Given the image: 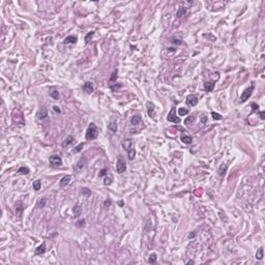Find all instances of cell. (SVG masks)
Wrapping results in <instances>:
<instances>
[{
	"label": "cell",
	"mask_w": 265,
	"mask_h": 265,
	"mask_svg": "<svg viewBox=\"0 0 265 265\" xmlns=\"http://www.w3.org/2000/svg\"><path fill=\"white\" fill-rule=\"evenodd\" d=\"M97 134H98V130L97 127L94 123H90L87 127V131H86V140L90 141V140H94L96 137H97Z\"/></svg>",
	"instance_id": "cell-1"
},
{
	"label": "cell",
	"mask_w": 265,
	"mask_h": 265,
	"mask_svg": "<svg viewBox=\"0 0 265 265\" xmlns=\"http://www.w3.org/2000/svg\"><path fill=\"white\" fill-rule=\"evenodd\" d=\"M126 170V161L123 155H118L116 162V171L118 174H122Z\"/></svg>",
	"instance_id": "cell-2"
},
{
	"label": "cell",
	"mask_w": 265,
	"mask_h": 265,
	"mask_svg": "<svg viewBox=\"0 0 265 265\" xmlns=\"http://www.w3.org/2000/svg\"><path fill=\"white\" fill-rule=\"evenodd\" d=\"M49 162H50V165L52 167H54V168H58V167L62 166V160H61L60 156L57 155V154L51 155L49 157Z\"/></svg>",
	"instance_id": "cell-3"
},
{
	"label": "cell",
	"mask_w": 265,
	"mask_h": 265,
	"mask_svg": "<svg viewBox=\"0 0 265 265\" xmlns=\"http://www.w3.org/2000/svg\"><path fill=\"white\" fill-rule=\"evenodd\" d=\"M168 121L173 122V123H179L180 122V118L176 116V108H172L170 110V112L167 116Z\"/></svg>",
	"instance_id": "cell-4"
},
{
	"label": "cell",
	"mask_w": 265,
	"mask_h": 265,
	"mask_svg": "<svg viewBox=\"0 0 265 265\" xmlns=\"http://www.w3.org/2000/svg\"><path fill=\"white\" fill-rule=\"evenodd\" d=\"M254 91V86H250L249 88H246L240 95V102H245L252 95V93Z\"/></svg>",
	"instance_id": "cell-5"
},
{
	"label": "cell",
	"mask_w": 265,
	"mask_h": 265,
	"mask_svg": "<svg viewBox=\"0 0 265 265\" xmlns=\"http://www.w3.org/2000/svg\"><path fill=\"white\" fill-rule=\"evenodd\" d=\"M198 96L197 95H195V94H190L189 96L186 97V100H185V102H186V105L187 106H190V107H194V106H196L198 104Z\"/></svg>",
	"instance_id": "cell-6"
},
{
	"label": "cell",
	"mask_w": 265,
	"mask_h": 265,
	"mask_svg": "<svg viewBox=\"0 0 265 265\" xmlns=\"http://www.w3.org/2000/svg\"><path fill=\"white\" fill-rule=\"evenodd\" d=\"M215 86H216V81H213V80H209V81H206L204 83V89L206 92L212 91Z\"/></svg>",
	"instance_id": "cell-7"
},
{
	"label": "cell",
	"mask_w": 265,
	"mask_h": 265,
	"mask_svg": "<svg viewBox=\"0 0 265 265\" xmlns=\"http://www.w3.org/2000/svg\"><path fill=\"white\" fill-rule=\"evenodd\" d=\"M146 107H147V113H148V115H149L151 118H153V117H154L155 106L153 105V102H151V101H147V102H146Z\"/></svg>",
	"instance_id": "cell-8"
},
{
	"label": "cell",
	"mask_w": 265,
	"mask_h": 265,
	"mask_svg": "<svg viewBox=\"0 0 265 265\" xmlns=\"http://www.w3.org/2000/svg\"><path fill=\"white\" fill-rule=\"evenodd\" d=\"M48 117V110L45 107H41V109L37 112V118L39 120H44Z\"/></svg>",
	"instance_id": "cell-9"
},
{
	"label": "cell",
	"mask_w": 265,
	"mask_h": 265,
	"mask_svg": "<svg viewBox=\"0 0 265 265\" xmlns=\"http://www.w3.org/2000/svg\"><path fill=\"white\" fill-rule=\"evenodd\" d=\"M71 179H72V176L71 175H65V176H63L61 179H60V186L61 187H64V186H66L68 183L71 182Z\"/></svg>",
	"instance_id": "cell-10"
},
{
	"label": "cell",
	"mask_w": 265,
	"mask_h": 265,
	"mask_svg": "<svg viewBox=\"0 0 265 265\" xmlns=\"http://www.w3.org/2000/svg\"><path fill=\"white\" fill-rule=\"evenodd\" d=\"M83 89H84V91H86L87 93H92V91H93V85H92V83L90 82V81H87V82H85L84 83V85H83Z\"/></svg>",
	"instance_id": "cell-11"
},
{
	"label": "cell",
	"mask_w": 265,
	"mask_h": 265,
	"mask_svg": "<svg viewBox=\"0 0 265 265\" xmlns=\"http://www.w3.org/2000/svg\"><path fill=\"white\" fill-rule=\"evenodd\" d=\"M86 166H87V160L85 158V157L80 158L79 162L76 165V167H77V169H78V170H82V169H84Z\"/></svg>",
	"instance_id": "cell-12"
},
{
	"label": "cell",
	"mask_w": 265,
	"mask_h": 265,
	"mask_svg": "<svg viewBox=\"0 0 265 265\" xmlns=\"http://www.w3.org/2000/svg\"><path fill=\"white\" fill-rule=\"evenodd\" d=\"M108 131L110 132L111 135H113L117 132V123L116 121H111L109 124H108Z\"/></svg>",
	"instance_id": "cell-13"
},
{
	"label": "cell",
	"mask_w": 265,
	"mask_h": 265,
	"mask_svg": "<svg viewBox=\"0 0 265 265\" xmlns=\"http://www.w3.org/2000/svg\"><path fill=\"white\" fill-rule=\"evenodd\" d=\"M77 41H78V37L75 36V35H70V36L65 37L63 40L64 44H73V45H75Z\"/></svg>",
	"instance_id": "cell-14"
},
{
	"label": "cell",
	"mask_w": 265,
	"mask_h": 265,
	"mask_svg": "<svg viewBox=\"0 0 265 265\" xmlns=\"http://www.w3.org/2000/svg\"><path fill=\"white\" fill-rule=\"evenodd\" d=\"M24 210V205L21 201H18L16 203V212H17V215H18L19 217H21L22 215V212Z\"/></svg>",
	"instance_id": "cell-15"
},
{
	"label": "cell",
	"mask_w": 265,
	"mask_h": 265,
	"mask_svg": "<svg viewBox=\"0 0 265 265\" xmlns=\"http://www.w3.org/2000/svg\"><path fill=\"white\" fill-rule=\"evenodd\" d=\"M73 213H74V217L75 218H79L82 215V207H81V205L78 204V205H76V206H74Z\"/></svg>",
	"instance_id": "cell-16"
},
{
	"label": "cell",
	"mask_w": 265,
	"mask_h": 265,
	"mask_svg": "<svg viewBox=\"0 0 265 265\" xmlns=\"http://www.w3.org/2000/svg\"><path fill=\"white\" fill-rule=\"evenodd\" d=\"M46 252V243L45 242H42L37 249H35V255H42V254H45Z\"/></svg>",
	"instance_id": "cell-17"
},
{
	"label": "cell",
	"mask_w": 265,
	"mask_h": 265,
	"mask_svg": "<svg viewBox=\"0 0 265 265\" xmlns=\"http://www.w3.org/2000/svg\"><path fill=\"white\" fill-rule=\"evenodd\" d=\"M133 146V142H132V140L131 139H125V140H123L122 141V147L127 151L129 150L131 147Z\"/></svg>",
	"instance_id": "cell-18"
},
{
	"label": "cell",
	"mask_w": 265,
	"mask_h": 265,
	"mask_svg": "<svg viewBox=\"0 0 265 265\" xmlns=\"http://www.w3.org/2000/svg\"><path fill=\"white\" fill-rule=\"evenodd\" d=\"M181 141L184 143V144H186V145H189V144H192V142H193V138L191 136H186V135H181Z\"/></svg>",
	"instance_id": "cell-19"
},
{
	"label": "cell",
	"mask_w": 265,
	"mask_h": 265,
	"mask_svg": "<svg viewBox=\"0 0 265 265\" xmlns=\"http://www.w3.org/2000/svg\"><path fill=\"white\" fill-rule=\"evenodd\" d=\"M73 141H74V137H73V136H67L66 138L63 140V142H62V147H66V146H68L70 144L73 143Z\"/></svg>",
	"instance_id": "cell-20"
},
{
	"label": "cell",
	"mask_w": 265,
	"mask_h": 265,
	"mask_svg": "<svg viewBox=\"0 0 265 265\" xmlns=\"http://www.w3.org/2000/svg\"><path fill=\"white\" fill-rule=\"evenodd\" d=\"M47 202H48V199H47V198H41V199H39V200L37 201L36 206H37L38 208H44V207L46 206Z\"/></svg>",
	"instance_id": "cell-21"
},
{
	"label": "cell",
	"mask_w": 265,
	"mask_h": 265,
	"mask_svg": "<svg viewBox=\"0 0 265 265\" xmlns=\"http://www.w3.org/2000/svg\"><path fill=\"white\" fill-rule=\"evenodd\" d=\"M127 155H129L130 160H134L136 156V149L134 148V146H132L129 150H127Z\"/></svg>",
	"instance_id": "cell-22"
},
{
	"label": "cell",
	"mask_w": 265,
	"mask_h": 265,
	"mask_svg": "<svg viewBox=\"0 0 265 265\" xmlns=\"http://www.w3.org/2000/svg\"><path fill=\"white\" fill-rule=\"evenodd\" d=\"M140 122H141V117L138 116V115L133 116V118L131 119V123H132L133 125H138Z\"/></svg>",
	"instance_id": "cell-23"
},
{
	"label": "cell",
	"mask_w": 265,
	"mask_h": 265,
	"mask_svg": "<svg viewBox=\"0 0 265 265\" xmlns=\"http://www.w3.org/2000/svg\"><path fill=\"white\" fill-rule=\"evenodd\" d=\"M195 118H196L195 115H191V116H189V117H187V118L185 119V120H184V124H185V125H191L192 123H194Z\"/></svg>",
	"instance_id": "cell-24"
},
{
	"label": "cell",
	"mask_w": 265,
	"mask_h": 265,
	"mask_svg": "<svg viewBox=\"0 0 265 265\" xmlns=\"http://www.w3.org/2000/svg\"><path fill=\"white\" fill-rule=\"evenodd\" d=\"M227 166L226 165H222L221 167H220V169H219V174H220V176H225V174H226V172H227Z\"/></svg>",
	"instance_id": "cell-25"
},
{
	"label": "cell",
	"mask_w": 265,
	"mask_h": 265,
	"mask_svg": "<svg viewBox=\"0 0 265 265\" xmlns=\"http://www.w3.org/2000/svg\"><path fill=\"white\" fill-rule=\"evenodd\" d=\"M185 14H186V8H184V7H180V8H178L176 16L178 17V18H181V17H183Z\"/></svg>",
	"instance_id": "cell-26"
},
{
	"label": "cell",
	"mask_w": 265,
	"mask_h": 265,
	"mask_svg": "<svg viewBox=\"0 0 265 265\" xmlns=\"http://www.w3.org/2000/svg\"><path fill=\"white\" fill-rule=\"evenodd\" d=\"M29 172H30V171H29V169L27 167H20L19 170H18L19 174H25V175H26V174H29Z\"/></svg>",
	"instance_id": "cell-27"
},
{
	"label": "cell",
	"mask_w": 265,
	"mask_h": 265,
	"mask_svg": "<svg viewBox=\"0 0 265 265\" xmlns=\"http://www.w3.org/2000/svg\"><path fill=\"white\" fill-rule=\"evenodd\" d=\"M112 182H113V177L111 175H108V176L105 177V179H104V184L105 185H110Z\"/></svg>",
	"instance_id": "cell-28"
},
{
	"label": "cell",
	"mask_w": 265,
	"mask_h": 265,
	"mask_svg": "<svg viewBox=\"0 0 265 265\" xmlns=\"http://www.w3.org/2000/svg\"><path fill=\"white\" fill-rule=\"evenodd\" d=\"M33 189L34 191H39L40 190V187H41V181L40 180H35L33 182Z\"/></svg>",
	"instance_id": "cell-29"
},
{
	"label": "cell",
	"mask_w": 265,
	"mask_h": 265,
	"mask_svg": "<svg viewBox=\"0 0 265 265\" xmlns=\"http://www.w3.org/2000/svg\"><path fill=\"white\" fill-rule=\"evenodd\" d=\"M156 259H157V256H156V254H154V253H152L150 256H149V259H148V262L150 263V264H153V263H155L156 262Z\"/></svg>",
	"instance_id": "cell-30"
},
{
	"label": "cell",
	"mask_w": 265,
	"mask_h": 265,
	"mask_svg": "<svg viewBox=\"0 0 265 265\" xmlns=\"http://www.w3.org/2000/svg\"><path fill=\"white\" fill-rule=\"evenodd\" d=\"M263 257H264V256H263V247H260V249L257 251V254H256V259H257V260H262Z\"/></svg>",
	"instance_id": "cell-31"
},
{
	"label": "cell",
	"mask_w": 265,
	"mask_h": 265,
	"mask_svg": "<svg viewBox=\"0 0 265 265\" xmlns=\"http://www.w3.org/2000/svg\"><path fill=\"white\" fill-rule=\"evenodd\" d=\"M94 35V31H90L87 33V35L85 36V44H88V42L90 41V39L92 38V36Z\"/></svg>",
	"instance_id": "cell-32"
},
{
	"label": "cell",
	"mask_w": 265,
	"mask_h": 265,
	"mask_svg": "<svg viewBox=\"0 0 265 265\" xmlns=\"http://www.w3.org/2000/svg\"><path fill=\"white\" fill-rule=\"evenodd\" d=\"M50 96H51V97H53L54 99H58L59 96H60V95H59V91H58V90H53V91H51V92H50Z\"/></svg>",
	"instance_id": "cell-33"
},
{
	"label": "cell",
	"mask_w": 265,
	"mask_h": 265,
	"mask_svg": "<svg viewBox=\"0 0 265 265\" xmlns=\"http://www.w3.org/2000/svg\"><path fill=\"white\" fill-rule=\"evenodd\" d=\"M187 113H189V110L185 109V108H179L178 109V114H179V116H184Z\"/></svg>",
	"instance_id": "cell-34"
},
{
	"label": "cell",
	"mask_w": 265,
	"mask_h": 265,
	"mask_svg": "<svg viewBox=\"0 0 265 265\" xmlns=\"http://www.w3.org/2000/svg\"><path fill=\"white\" fill-rule=\"evenodd\" d=\"M83 146H84V143L82 142V143H80V144H79L77 147H75V149L73 150V152H74V153H78V152H80V151H81V149L83 148Z\"/></svg>",
	"instance_id": "cell-35"
},
{
	"label": "cell",
	"mask_w": 265,
	"mask_h": 265,
	"mask_svg": "<svg viewBox=\"0 0 265 265\" xmlns=\"http://www.w3.org/2000/svg\"><path fill=\"white\" fill-rule=\"evenodd\" d=\"M211 115H212V117H213V119H216V120H221L222 118V115L221 114H219V113H216V112H211Z\"/></svg>",
	"instance_id": "cell-36"
},
{
	"label": "cell",
	"mask_w": 265,
	"mask_h": 265,
	"mask_svg": "<svg viewBox=\"0 0 265 265\" xmlns=\"http://www.w3.org/2000/svg\"><path fill=\"white\" fill-rule=\"evenodd\" d=\"M116 78H117V71H115V72L113 73V75H112V77H111L110 81H111V82H114V81L116 80Z\"/></svg>",
	"instance_id": "cell-37"
},
{
	"label": "cell",
	"mask_w": 265,
	"mask_h": 265,
	"mask_svg": "<svg viewBox=\"0 0 265 265\" xmlns=\"http://www.w3.org/2000/svg\"><path fill=\"white\" fill-rule=\"evenodd\" d=\"M259 109V106L256 104V102H252V111L254 112V111H256V110H258Z\"/></svg>",
	"instance_id": "cell-38"
},
{
	"label": "cell",
	"mask_w": 265,
	"mask_h": 265,
	"mask_svg": "<svg viewBox=\"0 0 265 265\" xmlns=\"http://www.w3.org/2000/svg\"><path fill=\"white\" fill-rule=\"evenodd\" d=\"M82 193L85 194V195H90V191L87 189V187H84V189H82Z\"/></svg>",
	"instance_id": "cell-39"
},
{
	"label": "cell",
	"mask_w": 265,
	"mask_h": 265,
	"mask_svg": "<svg viewBox=\"0 0 265 265\" xmlns=\"http://www.w3.org/2000/svg\"><path fill=\"white\" fill-rule=\"evenodd\" d=\"M53 110L55 111L56 113H58V114H60V113H61V110L59 109V107H58V106H54V107H53Z\"/></svg>",
	"instance_id": "cell-40"
},
{
	"label": "cell",
	"mask_w": 265,
	"mask_h": 265,
	"mask_svg": "<svg viewBox=\"0 0 265 265\" xmlns=\"http://www.w3.org/2000/svg\"><path fill=\"white\" fill-rule=\"evenodd\" d=\"M120 87H121V85H120V84H118L117 86H116V85H114V86H110V88L112 89L113 91H115L116 89H118V88H120Z\"/></svg>",
	"instance_id": "cell-41"
},
{
	"label": "cell",
	"mask_w": 265,
	"mask_h": 265,
	"mask_svg": "<svg viewBox=\"0 0 265 265\" xmlns=\"http://www.w3.org/2000/svg\"><path fill=\"white\" fill-rule=\"evenodd\" d=\"M201 122H202V123H205V122H207V116H205V115H202V116H201Z\"/></svg>",
	"instance_id": "cell-42"
},
{
	"label": "cell",
	"mask_w": 265,
	"mask_h": 265,
	"mask_svg": "<svg viewBox=\"0 0 265 265\" xmlns=\"http://www.w3.org/2000/svg\"><path fill=\"white\" fill-rule=\"evenodd\" d=\"M84 223H85V221L84 220H81V221H79L78 223H77V226H78V227H82V226H84Z\"/></svg>",
	"instance_id": "cell-43"
},
{
	"label": "cell",
	"mask_w": 265,
	"mask_h": 265,
	"mask_svg": "<svg viewBox=\"0 0 265 265\" xmlns=\"http://www.w3.org/2000/svg\"><path fill=\"white\" fill-rule=\"evenodd\" d=\"M106 173H107V170H106V169H102V170L100 171V172H99L98 175H99V177H101V176H105Z\"/></svg>",
	"instance_id": "cell-44"
},
{
	"label": "cell",
	"mask_w": 265,
	"mask_h": 265,
	"mask_svg": "<svg viewBox=\"0 0 265 265\" xmlns=\"http://www.w3.org/2000/svg\"><path fill=\"white\" fill-rule=\"evenodd\" d=\"M110 205H111V201H110V200H106L105 203H104V206H105V207H109Z\"/></svg>",
	"instance_id": "cell-45"
},
{
	"label": "cell",
	"mask_w": 265,
	"mask_h": 265,
	"mask_svg": "<svg viewBox=\"0 0 265 265\" xmlns=\"http://www.w3.org/2000/svg\"><path fill=\"white\" fill-rule=\"evenodd\" d=\"M260 118L261 119H265V112H264V111L260 112Z\"/></svg>",
	"instance_id": "cell-46"
},
{
	"label": "cell",
	"mask_w": 265,
	"mask_h": 265,
	"mask_svg": "<svg viewBox=\"0 0 265 265\" xmlns=\"http://www.w3.org/2000/svg\"><path fill=\"white\" fill-rule=\"evenodd\" d=\"M173 42H175V44H177V45H180V44H181V41H180V40H178V39H174Z\"/></svg>",
	"instance_id": "cell-47"
},
{
	"label": "cell",
	"mask_w": 265,
	"mask_h": 265,
	"mask_svg": "<svg viewBox=\"0 0 265 265\" xmlns=\"http://www.w3.org/2000/svg\"><path fill=\"white\" fill-rule=\"evenodd\" d=\"M186 264H195V262L193 261V260H190V261H187V263Z\"/></svg>",
	"instance_id": "cell-48"
},
{
	"label": "cell",
	"mask_w": 265,
	"mask_h": 265,
	"mask_svg": "<svg viewBox=\"0 0 265 265\" xmlns=\"http://www.w3.org/2000/svg\"><path fill=\"white\" fill-rule=\"evenodd\" d=\"M194 236H195V233H192V234H190V235H189V237H190V238H193Z\"/></svg>",
	"instance_id": "cell-49"
}]
</instances>
